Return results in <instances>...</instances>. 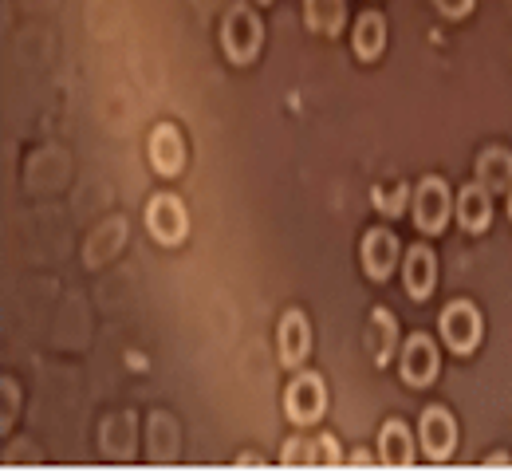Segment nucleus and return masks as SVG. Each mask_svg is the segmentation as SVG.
I'll use <instances>...</instances> for the list:
<instances>
[{
	"label": "nucleus",
	"instance_id": "nucleus-1",
	"mask_svg": "<svg viewBox=\"0 0 512 473\" xmlns=\"http://www.w3.org/2000/svg\"><path fill=\"white\" fill-rule=\"evenodd\" d=\"M225 56L233 64H249L256 52H260V40H264V28H260V16H256L249 4H233L229 16H225Z\"/></svg>",
	"mask_w": 512,
	"mask_h": 473
},
{
	"label": "nucleus",
	"instance_id": "nucleus-2",
	"mask_svg": "<svg viewBox=\"0 0 512 473\" xmlns=\"http://www.w3.org/2000/svg\"><path fill=\"white\" fill-rule=\"evenodd\" d=\"M323 406H327V391H323L320 375L304 371V375H296V379L288 383V391H284V410H288V418H292L296 426L320 422Z\"/></svg>",
	"mask_w": 512,
	"mask_h": 473
},
{
	"label": "nucleus",
	"instance_id": "nucleus-3",
	"mask_svg": "<svg viewBox=\"0 0 512 473\" xmlns=\"http://www.w3.org/2000/svg\"><path fill=\"white\" fill-rule=\"evenodd\" d=\"M146 229L162 241V245H178L186 241V229H190V217H186V205L178 202L174 194H158L146 205Z\"/></svg>",
	"mask_w": 512,
	"mask_h": 473
},
{
	"label": "nucleus",
	"instance_id": "nucleus-4",
	"mask_svg": "<svg viewBox=\"0 0 512 473\" xmlns=\"http://www.w3.org/2000/svg\"><path fill=\"white\" fill-rule=\"evenodd\" d=\"M438 332H442V339L449 343V351L465 355V351H473L477 339H481V316H477L473 304L453 300L446 312H442V320H438Z\"/></svg>",
	"mask_w": 512,
	"mask_h": 473
},
{
	"label": "nucleus",
	"instance_id": "nucleus-5",
	"mask_svg": "<svg viewBox=\"0 0 512 473\" xmlns=\"http://www.w3.org/2000/svg\"><path fill=\"white\" fill-rule=\"evenodd\" d=\"M449 217V190L442 178H422L414 190V225L422 233H438Z\"/></svg>",
	"mask_w": 512,
	"mask_h": 473
},
{
	"label": "nucleus",
	"instance_id": "nucleus-6",
	"mask_svg": "<svg viewBox=\"0 0 512 473\" xmlns=\"http://www.w3.org/2000/svg\"><path fill=\"white\" fill-rule=\"evenodd\" d=\"M438 375V347L430 336H410L402 351V379L410 387H430Z\"/></svg>",
	"mask_w": 512,
	"mask_h": 473
},
{
	"label": "nucleus",
	"instance_id": "nucleus-7",
	"mask_svg": "<svg viewBox=\"0 0 512 473\" xmlns=\"http://www.w3.org/2000/svg\"><path fill=\"white\" fill-rule=\"evenodd\" d=\"M422 450L430 454V458H449L453 454V446H457V422H453V414H449L446 406H430V410H422Z\"/></svg>",
	"mask_w": 512,
	"mask_h": 473
},
{
	"label": "nucleus",
	"instance_id": "nucleus-8",
	"mask_svg": "<svg viewBox=\"0 0 512 473\" xmlns=\"http://www.w3.org/2000/svg\"><path fill=\"white\" fill-rule=\"evenodd\" d=\"M150 162L166 178H174L186 166V142L178 135V127H170V123L154 127V135H150Z\"/></svg>",
	"mask_w": 512,
	"mask_h": 473
},
{
	"label": "nucleus",
	"instance_id": "nucleus-9",
	"mask_svg": "<svg viewBox=\"0 0 512 473\" xmlns=\"http://www.w3.org/2000/svg\"><path fill=\"white\" fill-rule=\"evenodd\" d=\"M312 351V328L304 312H284L280 320V363L284 367H300Z\"/></svg>",
	"mask_w": 512,
	"mask_h": 473
},
{
	"label": "nucleus",
	"instance_id": "nucleus-10",
	"mask_svg": "<svg viewBox=\"0 0 512 473\" xmlns=\"http://www.w3.org/2000/svg\"><path fill=\"white\" fill-rule=\"evenodd\" d=\"M394 265H398V237L390 229H371L363 237V269L375 280H386Z\"/></svg>",
	"mask_w": 512,
	"mask_h": 473
},
{
	"label": "nucleus",
	"instance_id": "nucleus-11",
	"mask_svg": "<svg viewBox=\"0 0 512 473\" xmlns=\"http://www.w3.org/2000/svg\"><path fill=\"white\" fill-rule=\"evenodd\" d=\"M406 292L414 296V300H426L430 292H434V280H438V261H434V253L426 249V245H414L410 253H406Z\"/></svg>",
	"mask_w": 512,
	"mask_h": 473
},
{
	"label": "nucleus",
	"instance_id": "nucleus-12",
	"mask_svg": "<svg viewBox=\"0 0 512 473\" xmlns=\"http://www.w3.org/2000/svg\"><path fill=\"white\" fill-rule=\"evenodd\" d=\"M457 221L465 233H485L489 221H493V202H489V190L485 186H465L461 198H457Z\"/></svg>",
	"mask_w": 512,
	"mask_h": 473
},
{
	"label": "nucleus",
	"instance_id": "nucleus-13",
	"mask_svg": "<svg viewBox=\"0 0 512 473\" xmlns=\"http://www.w3.org/2000/svg\"><path fill=\"white\" fill-rule=\"evenodd\" d=\"M394 343H398V324L386 308H375L371 312V324H367V351L375 359V367H386L390 355H394Z\"/></svg>",
	"mask_w": 512,
	"mask_h": 473
},
{
	"label": "nucleus",
	"instance_id": "nucleus-14",
	"mask_svg": "<svg viewBox=\"0 0 512 473\" xmlns=\"http://www.w3.org/2000/svg\"><path fill=\"white\" fill-rule=\"evenodd\" d=\"M477 178L485 190H512V154L501 146H489L477 158Z\"/></svg>",
	"mask_w": 512,
	"mask_h": 473
},
{
	"label": "nucleus",
	"instance_id": "nucleus-15",
	"mask_svg": "<svg viewBox=\"0 0 512 473\" xmlns=\"http://www.w3.org/2000/svg\"><path fill=\"white\" fill-rule=\"evenodd\" d=\"M379 458H383V466H410L414 462V442H410V430L398 422V418H390L383 426V438H379Z\"/></svg>",
	"mask_w": 512,
	"mask_h": 473
},
{
	"label": "nucleus",
	"instance_id": "nucleus-16",
	"mask_svg": "<svg viewBox=\"0 0 512 473\" xmlns=\"http://www.w3.org/2000/svg\"><path fill=\"white\" fill-rule=\"evenodd\" d=\"M351 44H355V56H359V60H375V56L386 48V20L383 16H379V12H363V16H359V24H355Z\"/></svg>",
	"mask_w": 512,
	"mask_h": 473
},
{
	"label": "nucleus",
	"instance_id": "nucleus-17",
	"mask_svg": "<svg viewBox=\"0 0 512 473\" xmlns=\"http://www.w3.org/2000/svg\"><path fill=\"white\" fill-rule=\"evenodd\" d=\"M304 16L312 32L335 36L343 28V0H304Z\"/></svg>",
	"mask_w": 512,
	"mask_h": 473
},
{
	"label": "nucleus",
	"instance_id": "nucleus-18",
	"mask_svg": "<svg viewBox=\"0 0 512 473\" xmlns=\"http://www.w3.org/2000/svg\"><path fill=\"white\" fill-rule=\"evenodd\" d=\"M178 454V426L170 414H154L150 418V458L170 462Z\"/></svg>",
	"mask_w": 512,
	"mask_h": 473
},
{
	"label": "nucleus",
	"instance_id": "nucleus-19",
	"mask_svg": "<svg viewBox=\"0 0 512 473\" xmlns=\"http://www.w3.org/2000/svg\"><path fill=\"white\" fill-rule=\"evenodd\" d=\"M130 450H134V426H130L127 414H119L103 426V454L107 458H130Z\"/></svg>",
	"mask_w": 512,
	"mask_h": 473
},
{
	"label": "nucleus",
	"instance_id": "nucleus-20",
	"mask_svg": "<svg viewBox=\"0 0 512 473\" xmlns=\"http://www.w3.org/2000/svg\"><path fill=\"white\" fill-rule=\"evenodd\" d=\"M375 205L383 209V213H402V205H406V182H390V186H375Z\"/></svg>",
	"mask_w": 512,
	"mask_h": 473
},
{
	"label": "nucleus",
	"instance_id": "nucleus-21",
	"mask_svg": "<svg viewBox=\"0 0 512 473\" xmlns=\"http://www.w3.org/2000/svg\"><path fill=\"white\" fill-rule=\"evenodd\" d=\"M280 462H284V466H312V442L288 438L284 450H280Z\"/></svg>",
	"mask_w": 512,
	"mask_h": 473
},
{
	"label": "nucleus",
	"instance_id": "nucleus-22",
	"mask_svg": "<svg viewBox=\"0 0 512 473\" xmlns=\"http://www.w3.org/2000/svg\"><path fill=\"white\" fill-rule=\"evenodd\" d=\"M343 458H339V442L331 438V434H320L316 442H312V466H339Z\"/></svg>",
	"mask_w": 512,
	"mask_h": 473
},
{
	"label": "nucleus",
	"instance_id": "nucleus-23",
	"mask_svg": "<svg viewBox=\"0 0 512 473\" xmlns=\"http://www.w3.org/2000/svg\"><path fill=\"white\" fill-rule=\"evenodd\" d=\"M434 4H438L446 16H453V20H457V16H465V12L473 8V0H434Z\"/></svg>",
	"mask_w": 512,
	"mask_h": 473
},
{
	"label": "nucleus",
	"instance_id": "nucleus-24",
	"mask_svg": "<svg viewBox=\"0 0 512 473\" xmlns=\"http://www.w3.org/2000/svg\"><path fill=\"white\" fill-rule=\"evenodd\" d=\"M351 466H371V454H363V450H355V454H351Z\"/></svg>",
	"mask_w": 512,
	"mask_h": 473
},
{
	"label": "nucleus",
	"instance_id": "nucleus-25",
	"mask_svg": "<svg viewBox=\"0 0 512 473\" xmlns=\"http://www.w3.org/2000/svg\"><path fill=\"white\" fill-rule=\"evenodd\" d=\"M509 217H512V190H509Z\"/></svg>",
	"mask_w": 512,
	"mask_h": 473
},
{
	"label": "nucleus",
	"instance_id": "nucleus-26",
	"mask_svg": "<svg viewBox=\"0 0 512 473\" xmlns=\"http://www.w3.org/2000/svg\"><path fill=\"white\" fill-rule=\"evenodd\" d=\"M264 4H268V0H264Z\"/></svg>",
	"mask_w": 512,
	"mask_h": 473
},
{
	"label": "nucleus",
	"instance_id": "nucleus-27",
	"mask_svg": "<svg viewBox=\"0 0 512 473\" xmlns=\"http://www.w3.org/2000/svg\"><path fill=\"white\" fill-rule=\"evenodd\" d=\"M509 4H512V0H509Z\"/></svg>",
	"mask_w": 512,
	"mask_h": 473
}]
</instances>
